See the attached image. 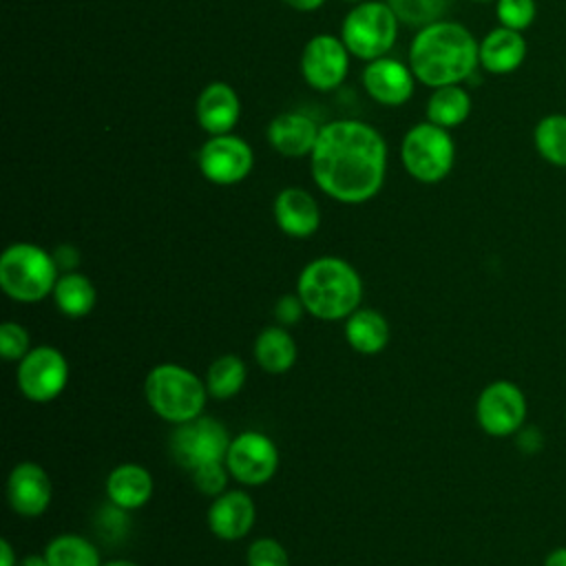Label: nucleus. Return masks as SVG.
Wrapping results in <instances>:
<instances>
[{
  "instance_id": "18",
  "label": "nucleus",
  "mask_w": 566,
  "mask_h": 566,
  "mask_svg": "<svg viewBox=\"0 0 566 566\" xmlns=\"http://www.w3.org/2000/svg\"><path fill=\"white\" fill-rule=\"evenodd\" d=\"M254 517H256V511H254L252 497L239 489L223 491L212 500L208 509L210 531L226 542L245 537L254 524Z\"/></svg>"
},
{
  "instance_id": "37",
  "label": "nucleus",
  "mask_w": 566,
  "mask_h": 566,
  "mask_svg": "<svg viewBox=\"0 0 566 566\" xmlns=\"http://www.w3.org/2000/svg\"><path fill=\"white\" fill-rule=\"evenodd\" d=\"M281 2L296 11H316L318 7L325 4V0H281Z\"/></svg>"
},
{
  "instance_id": "39",
  "label": "nucleus",
  "mask_w": 566,
  "mask_h": 566,
  "mask_svg": "<svg viewBox=\"0 0 566 566\" xmlns=\"http://www.w3.org/2000/svg\"><path fill=\"white\" fill-rule=\"evenodd\" d=\"M18 566H49L44 555H27L18 562Z\"/></svg>"
},
{
  "instance_id": "11",
  "label": "nucleus",
  "mask_w": 566,
  "mask_h": 566,
  "mask_svg": "<svg viewBox=\"0 0 566 566\" xmlns=\"http://www.w3.org/2000/svg\"><path fill=\"white\" fill-rule=\"evenodd\" d=\"M197 166L210 184L234 186L250 175L254 166V153L250 144L239 135H210V139L203 142L197 153Z\"/></svg>"
},
{
  "instance_id": "4",
  "label": "nucleus",
  "mask_w": 566,
  "mask_h": 566,
  "mask_svg": "<svg viewBox=\"0 0 566 566\" xmlns=\"http://www.w3.org/2000/svg\"><path fill=\"white\" fill-rule=\"evenodd\" d=\"M144 396L161 420L181 424L203 413L208 389L195 371L175 363H161L146 374Z\"/></svg>"
},
{
  "instance_id": "20",
  "label": "nucleus",
  "mask_w": 566,
  "mask_h": 566,
  "mask_svg": "<svg viewBox=\"0 0 566 566\" xmlns=\"http://www.w3.org/2000/svg\"><path fill=\"white\" fill-rule=\"evenodd\" d=\"M526 57V40L522 31L497 27L480 42V66L493 75H506L520 69Z\"/></svg>"
},
{
  "instance_id": "22",
  "label": "nucleus",
  "mask_w": 566,
  "mask_h": 566,
  "mask_svg": "<svg viewBox=\"0 0 566 566\" xmlns=\"http://www.w3.org/2000/svg\"><path fill=\"white\" fill-rule=\"evenodd\" d=\"M389 321L371 307H358L345 318V340L358 354H378L389 345Z\"/></svg>"
},
{
  "instance_id": "16",
  "label": "nucleus",
  "mask_w": 566,
  "mask_h": 566,
  "mask_svg": "<svg viewBox=\"0 0 566 566\" xmlns=\"http://www.w3.org/2000/svg\"><path fill=\"white\" fill-rule=\"evenodd\" d=\"M195 115L199 126L208 135H226L239 122L241 102L237 91L226 82H210L201 88L195 102Z\"/></svg>"
},
{
  "instance_id": "29",
  "label": "nucleus",
  "mask_w": 566,
  "mask_h": 566,
  "mask_svg": "<svg viewBox=\"0 0 566 566\" xmlns=\"http://www.w3.org/2000/svg\"><path fill=\"white\" fill-rule=\"evenodd\" d=\"M400 24L422 29L447 18L451 0H387Z\"/></svg>"
},
{
  "instance_id": "13",
  "label": "nucleus",
  "mask_w": 566,
  "mask_h": 566,
  "mask_svg": "<svg viewBox=\"0 0 566 566\" xmlns=\"http://www.w3.org/2000/svg\"><path fill=\"white\" fill-rule=\"evenodd\" d=\"M349 55L345 42L332 33L310 38L301 53V75L305 84L321 93L334 91L349 71Z\"/></svg>"
},
{
  "instance_id": "35",
  "label": "nucleus",
  "mask_w": 566,
  "mask_h": 566,
  "mask_svg": "<svg viewBox=\"0 0 566 566\" xmlns=\"http://www.w3.org/2000/svg\"><path fill=\"white\" fill-rule=\"evenodd\" d=\"M51 254H53V259H55V265H57L60 274H64V272H75V268H77V263H80V252H77L75 245L62 243V245H57Z\"/></svg>"
},
{
  "instance_id": "38",
  "label": "nucleus",
  "mask_w": 566,
  "mask_h": 566,
  "mask_svg": "<svg viewBox=\"0 0 566 566\" xmlns=\"http://www.w3.org/2000/svg\"><path fill=\"white\" fill-rule=\"evenodd\" d=\"M542 566H566V546H557L553 548L546 557Z\"/></svg>"
},
{
  "instance_id": "26",
  "label": "nucleus",
  "mask_w": 566,
  "mask_h": 566,
  "mask_svg": "<svg viewBox=\"0 0 566 566\" xmlns=\"http://www.w3.org/2000/svg\"><path fill=\"white\" fill-rule=\"evenodd\" d=\"M245 378H248L245 363L234 354H223L217 360H212L203 382L210 398L228 400L243 389Z\"/></svg>"
},
{
  "instance_id": "41",
  "label": "nucleus",
  "mask_w": 566,
  "mask_h": 566,
  "mask_svg": "<svg viewBox=\"0 0 566 566\" xmlns=\"http://www.w3.org/2000/svg\"><path fill=\"white\" fill-rule=\"evenodd\" d=\"M343 2H349V4H358V2H365V0H343Z\"/></svg>"
},
{
  "instance_id": "23",
  "label": "nucleus",
  "mask_w": 566,
  "mask_h": 566,
  "mask_svg": "<svg viewBox=\"0 0 566 566\" xmlns=\"http://www.w3.org/2000/svg\"><path fill=\"white\" fill-rule=\"evenodd\" d=\"M298 349L292 334L283 325H272L259 332L254 340V360L268 374H283L296 363Z\"/></svg>"
},
{
  "instance_id": "24",
  "label": "nucleus",
  "mask_w": 566,
  "mask_h": 566,
  "mask_svg": "<svg viewBox=\"0 0 566 566\" xmlns=\"http://www.w3.org/2000/svg\"><path fill=\"white\" fill-rule=\"evenodd\" d=\"M471 113V95L460 84H447L433 88L427 99V122L447 130L467 122Z\"/></svg>"
},
{
  "instance_id": "8",
  "label": "nucleus",
  "mask_w": 566,
  "mask_h": 566,
  "mask_svg": "<svg viewBox=\"0 0 566 566\" xmlns=\"http://www.w3.org/2000/svg\"><path fill=\"white\" fill-rule=\"evenodd\" d=\"M230 440L228 429L219 420L201 413L188 422L175 424L168 449L179 467L192 471L206 462L226 460Z\"/></svg>"
},
{
  "instance_id": "36",
  "label": "nucleus",
  "mask_w": 566,
  "mask_h": 566,
  "mask_svg": "<svg viewBox=\"0 0 566 566\" xmlns=\"http://www.w3.org/2000/svg\"><path fill=\"white\" fill-rule=\"evenodd\" d=\"M0 566H18V557L9 539H0Z\"/></svg>"
},
{
  "instance_id": "27",
  "label": "nucleus",
  "mask_w": 566,
  "mask_h": 566,
  "mask_svg": "<svg viewBox=\"0 0 566 566\" xmlns=\"http://www.w3.org/2000/svg\"><path fill=\"white\" fill-rule=\"evenodd\" d=\"M44 557L49 566H102L95 544L77 533L53 537L44 548Z\"/></svg>"
},
{
  "instance_id": "30",
  "label": "nucleus",
  "mask_w": 566,
  "mask_h": 566,
  "mask_svg": "<svg viewBox=\"0 0 566 566\" xmlns=\"http://www.w3.org/2000/svg\"><path fill=\"white\" fill-rule=\"evenodd\" d=\"M535 13V0H495V15L500 20V27L524 31L533 24Z\"/></svg>"
},
{
  "instance_id": "14",
  "label": "nucleus",
  "mask_w": 566,
  "mask_h": 566,
  "mask_svg": "<svg viewBox=\"0 0 566 566\" xmlns=\"http://www.w3.org/2000/svg\"><path fill=\"white\" fill-rule=\"evenodd\" d=\"M413 84L416 75L409 64L389 55L367 62L363 71V86L380 106H402L411 99Z\"/></svg>"
},
{
  "instance_id": "6",
  "label": "nucleus",
  "mask_w": 566,
  "mask_h": 566,
  "mask_svg": "<svg viewBox=\"0 0 566 566\" xmlns=\"http://www.w3.org/2000/svg\"><path fill=\"white\" fill-rule=\"evenodd\" d=\"M398 24L400 22L387 2L365 0L347 11L340 24V40L354 57L371 62L391 51Z\"/></svg>"
},
{
  "instance_id": "28",
  "label": "nucleus",
  "mask_w": 566,
  "mask_h": 566,
  "mask_svg": "<svg viewBox=\"0 0 566 566\" xmlns=\"http://www.w3.org/2000/svg\"><path fill=\"white\" fill-rule=\"evenodd\" d=\"M533 142L542 159L557 168H566V115H546L535 124Z\"/></svg>"
},
{
  "instance_id": "3",
  "label": "nucleus",
  "mask_w": 566,
  "mask_h": 566,
  "mask_svg": "<svg viewBox=\"0 0 566 566\" xmlns=\"http://www.w3.org/2000/svg\"><path fill=\"white\" fill-rule=\"evenodd\" d=\"M305 312L321 321H340L354 314L363 298V281L352 263L340 256L310 261L296 281Z\"/></svg>"
},
{
  "instance_id": "5",
  "label": "nucleus",
  "mask_w": 566,
  "mask_h": 566,
  "mask_svg": "<svg viewBox=\"0 0 566 566\" xmlns=\"http://www.w3.org/2000/svg\"><path fill=\"white\" fill-rule=\"evenodd\" d=\"M60 270L51 252L35 243H11L0 256V287L18 303H35L53 294Z\"/></svg>"
},
{
  "instance_id": "19",
  "label": "nucleus",
  "mask_w": 566,
  "mask_h": 566,
  "mask_svg": "<svg viewBox=\"0 0 566 566\" xmlns=\"http://www.w3.org/2000/svg\"><path fill=\"white\" fill-rule=\"evenodd\" d=\"M321 126L305 113L285 111L268 124V142L283 157H310Z\"/></svg>"
},
{
  "instance_id": "10",
  "label": "nucleus",
  "mask_w": 566,
  "mask_h": 566,
  "mask_svg": "<svg viewBox=\"0 0 566 566\" xmlns=\"http://www.w3.org/2000/svg\"><path fill=\"white\" fill-rule=\"evenodd\" d=\"M69 382V363L64 354L51 345L31 347L18 360V387L31 402H51Z\"/></svg>"
},
{
  "instance_id": "25",
  "label": "nucleus",
  "mask_w": 566,
  "mask_h": 566,
  "mask_svg": "<svg viewBox=\"0 0 566 566\" xmlns=\"http://www.w3.org/2000/svg\"><path fill=\"white\" fill-rule=\"evenodd\" d=\"M95 285L80 272H64L53 287V301L57 310L69 318H82L95 307Z\"/></svg>"
},
{
  "instance_id": "12",
  "label": "nucleus",
  "mask_w": 566,
  "mask_h": 566,
  "mask_svg": "<svg viewBox=\"0 0 566 566\" xmlns=\"http://www.w3.org/2000/svg\"><path fill=\"white\" fill-rule=\"evenodd\" d=\"M226 467L239 484H265L279 469L276 444L261 431H241L230 440Z\"/></svg>"
},
{
  "instance_id": "21",
  "label": "nucleus",
  "mask_w": 566,
  "mask_h": 566,
  "mask_svg": "<svg viewBox=\"0 0 566 566\" xmlns=\"http://www.w3.org/2000/svg\"><path fill=\"white\" fill-rule=\"evenodd\" d=\"M106 495L113 506L122 511H135L150 500L153 475L146 467L135 462L117 464L106 478Z\"/></svg>"
},
{
  "instance_id": "9",
  "label": "nucleus",
  "mask_w": 566,
  "mask_h": 566,
  "mask_svg": "<svg viewBox=\"0 0 566 566\" xmlns=\"http://www.w3.org/2000/svg\"><path fill=\"white\" fill-rule=\"evenodd\" d=\"M526 409V396L515 382L493 380L478 396L475 418L486 436L506 438L522 429Z\"/></svg>"
},
{
  "instance_id": "31",
  "label": "nucleus",
  "mask_w": 566,
  "mask_h": 566,
  "mask_svg": "<svg viewBox=\"0 0 566 566\" xmlns=\"http://www.w3.org/2000/svg\"><path fill=\"white\" fill-rule=\"evenodd\" d=\"M192 473V482L195 486L206 493V495H221L223 491H228V478H230V471L226 467V460H214V462H206L197 469L190 471Z\"/></svg>"
},
{
  "instance_id": "34",
  "label": "nucleus",
  "mask_w": 566,
  "mask_h": 566,
  "mask_svg": "<svg viewBox=\"0 0 566 566\" xmlns=\"http://www.w3.org/2000/svg\"><path fill=\"white\" fill-rule=\"evenodd\" d=\"M303 312H305V305H303V301H301L298 294H285V296H281V298L276 301V305H274L276 323L283 325V327L298 323L301 316H303Z\"/></svg>"
},
{
  "instance_id": "15",
  "label": "nucleus",
  "mask_w": 566,
  "mask_h": 566,
  "mask_svg": "<svg viewBox=\"0 0 566 566\" xmlns=\"http://www.w3.org/2000/svg\"><path fill=\"white\" fill-rule=\"evenodd\" d=\"M53 497L49 473L35 462H20L7 478V500L11 511L22 517L42 515Z\"/></svg>"
},
{
  "instance_id": "42",
  "label": "nucleus",
  "mask_w": 566,
  "mask_h": 566,
  "mask_svg": "<svg viewBox=\"0 0 566 566\" xmlns=\"http://www.w3.org/2000/svg\"><path fill=\"white\" fill-rule=\"evenodd\" d=\"M473 2H491V0H473Z\"/></svg>"
},
{
  "instance_id": "40",
  "label": "nucleus",
  "mask_w": 566,
  "mask_h": 566,
  "mask_svg": "<svg viewBox=\"0 0 566 566\" xmlns=\"http://www.w3.org/2000/svg\"><path fill=\"white\" fill-rule=\"evenodd\" d=\"M102 566H139V564H135L130 559H111V562H106Z\"/></svg>"
},
{
  "instance_id": "33",
  "label": "nucleus",
  "mask_w": 566,
  "mask_h": 566,
  "mask_svg": "<svg viewBox=\"0 0 566 566\" xmlns=\"http://www.w3.org/2000/svg\"><path fill=\"white\" fill-rule=\"evenodd\" d=\"M248 566H290L287 551L281 542L272 537H259L248 546L245 553Z\"/></svg>"
},
{
  "instance_id": "17",
  "label": "nucleus",
  "mask_w": 566,
  "mask_h": 566,
  "mask_svg": "<svg viewBox=\"0 0 566 566\" xmlns=\"http://www.w3.org/2000/svg\"><path fill=\"white\" fill-rule=\"evenodd\" d=\"M274 221L281 232L294 239L312 237L321 226L318 201L303 188L290 186L274 197Z\"/></svg>"
},
{
  "instance_id": "7",
  "label": "nucleus",
  "mask_w": 566,
  "mask_h": 566,
  "mask_svg": "<svg viewBox=\"0 0 566 566\" xmlns=\"http://www.w3.org/2000/svg\"><path fill=\"white\" fill-rule=\"evenodd\" d=\"M400 161L409 177L420 184L442 181L455 161V144L447 128L420 122L400 142Z\"/></svg>"
},
{
  "instance_id": "1",
  "label": "nucleus",
  "mask_w": 566,
  "mask_h": 566,
  "mask_svg": "<svg viewBox=\"0 0 566 566\" xmlns=\"http://www.w3.org/2000/svg\"><path fill=\"white\" fill-rule=\"evenodd\" d=\"M310 170L327 197L340 203H365L385 184L387 144L360 119L327 122L310 155Z\"/></svg>"
},
{
  "instance_id": "32",
  "label": "nucleus",
  "mask_w": 566,
  "mask_h": 566,
  "mask_svg": "<svg viewBox=\"0 0 566 566\" xmlns=\"http://www.w3.org/2000/svg\"><path fill=\"white\" fill-rule=\"evenodd\" d=\"M31 352L29 332L15 323L7 321L0 325V354L4 360H22Z\"/></svg>"
},
{
  "instance_id": "2",
  "label": "nucleus",
  "mask_w": 566,
  "mask_h": 566,
  "mask_svg": "<svg viewBox=\"0 0 566 566\" xmlns=\"http://www.w3.org/2000/svg\"><path fill=\"white\" fill-rule=\"evenodd\" d=\"M480 64V42L453 20H440L418 29L409 44V69L424 86L462 84Z\"/></svg>"
}]
</instances>
